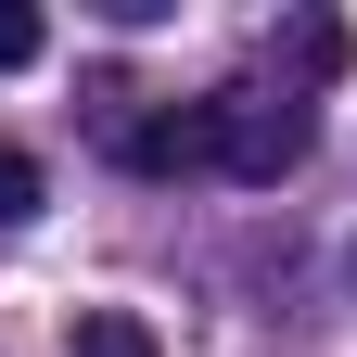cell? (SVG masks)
<instances>
[{"instance_id": "6da1fadb", "label": "cell", "mask_w": 357, "mask_h": 357, "mask_svg": "<svg viewBox=\"0 0 357 357\" xmlns=\"http://www.w3.org/2000/svg\"><path fill=\"white\" fill-rule=\"evenodd\" d=\"M115 166H141V178H204V166H230V89H204V102H153V115H128Z\"/></svg>"}, {"instance_id": "8992f818", "label": "cell", "mask_w": 357, "mask_h": 357, "mask_svg": "<svg viewBox=\"0 0 357 357\" xmlns=\"http://www.w3.org/2000/svg\"><path fill=\"white\" fill-rule=\"evenodd\" d=\"M13 217H38V166H26L13 141H0V230H13Z\"/></svg>"}, {"instance_id": "5b68a950", "label": "cell", "mask_w": 357, "mask_h": 357, "mask_svg": "<svg viewBox=\"0 0 357 357\" xmlns=\"http://www.w3.org/2000/svg\"><path fill=\"white\" fill-rule=\"evenodd\" d=\"M38 52H52V26H38V13H26V0H0V77H26Z\"/></svg>"}, {"instance_id": "7a4b0ae2", "label": "cell", "mask_w": 357, "mask_h": 357, "mask_svg": "<svg viewBox=\"0 0 357 357\" xmlns=\"http://www.w3.org/2000/svg\"><path fill=\"white\" fill-rule=\"evenodd\" d=\"M306 141H319L306 102H255V89H230V166H217V178H294Z\"/></svg>"}, {"instance_id": "3957f363", "label": "cell", "mask_w": 357, "mask_h": 357, "mask_svg": "<svg viewBox=\"0 0 357 357\" xmlns=\"http://www.w3.org/2000/svg\"><path fill=\"white\" fill-rule=\"evenodd\" d=\"M64 357H166V344H153V319H128V306H77Z\"/></svg>"}, {"instance_id": "277c9868", "label": "cell", "mask_w": 357, "mask_h": 357, "mask_svg": "<svg viewBox=\"0 0 357 357\" xmlns=\"http://www.w3.org/2000/svg\"><path fill=\"white\" fill-rule=\"evenodd\" d=\"M344 52H357V38L332 13H294V77H344Z\"/></svg>"}, {"instance_id": "52a82bcc", "label": "cell", "mask_w": 357, "mask_h": 357, "mask_svg": "<svg viewBox=\"0 0 357 357\" xmlns=\"http://www.w3.org/2000/svg\"><path fill=\"white\" fill-rule=\"evenodd\" d=\"M344 268H357V255H344Z\"/></svg>"}]
</instances>
